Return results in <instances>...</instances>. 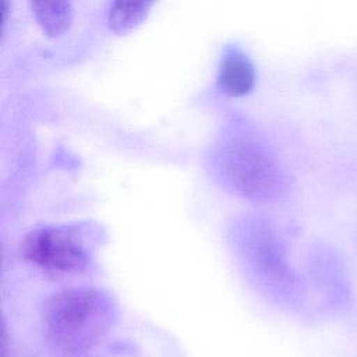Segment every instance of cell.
Instances as JSON below:
<instances>
[{
	"mask_svg": "<svg viewBox=\"0 0 357 357\" xmlns=\"http://www.w3.org/2000/svg\"><path fill=\"white\" fill-rule=\"evenodd\" d=\"M32 13L49 36L63 33L73 21V7L64 0H33L29 3Z\"/></svg>",
	"mask_w": 357,
	"mask_h": 357,
	"instance_id": "6",
	"label": "cell"
},
{
	"mask_svg": "<svg viewBox=\"0 0 357 357\" xmlns=\"http://www.w3.org/2000/svg\"><path fill=\"white\" fill-rule=\"evenodd\" d=\"M212 170L220 183L255 201L279 198L284 174L271 146L245 124L231 123L218 137L211 153Z\"/></svg>",
	"mask_w": 357,
	"mask_h": 357,
	"instance_id": "1",
	"label": "cell"
},
{
	"mask_svg": "<svg viewBox=\"0 0 357 357\" xmlns=\"http://www.w3.org/2000/svg\"><path fill=\"white\" fill-rule=\"evenodd\" d=\"M255 79L257 70L250 56L240 46L227 45L219 64L218 88L230 96H240L254 88Z\"/></svg>",
	"mask_w": 357,
	"mask_h": 357,
	"instance_id": "5",
	"label": "cell"
},
{
	"mask_svg": "<svg viewBox=\"0 0 357 357\" xmlns=\"http://www.w3.org/2000/svg\"><path fill=\"white\" fill-rule=\"evenodd\" d=\"M151 6L152 1H113L107 11V24L114 32H126L146 15Z\"/></svg>",
	"mask_w": 357,
	"mask_h": 357,
	"instance_id": "7",
	"label": "cell"
},
{
	"mask_svg": "<svg viewBox=\"0 0 357 357\" xmlns=\"http://www.w3.org/2000/svg\"><path fill=\"white\" fill-rule=\"evenodd\" d=\"M103 237L95 222L38 227L25 236L22 255L46 271L82 272L92 264Z\"/></svg>",
	"mask_w": 357,
	"mask_h": 357,
	"instance_id": "3",
	"label": "cell"
},
{
	"mask_svg": "<svg viewBox=\"0 0 357 357\" xmlns=\"http://www.w3.org/2000/svg\"><path fill=\"white\" fill-rule=\"evenodd\" d=\"M231 236L241 259L255 273L272 279H289L280 243L266 220L245 216L236 222Z\"/></svg>",
	"mask_w": 357,
	"mask_h": 357,
	"instance_id": "4",
	"label": "cell"
},
{
	"mask_svg": "<svg viewBox=\"0 0 357 357\" xmlns=\"http://www.w3.org/2000/svg\"><path fill=\"white\" fill-rule=\"evenodd\" d=\"M116 304L96 287H70L52 294L42 310L49 344L63 354L93 349L109 333L116 319Z\"/></svg>",
	"mask_w": 357,
	"mask_h": 357,
	"instance_id": "2",
	"label": "cell"
}]
</instances>
